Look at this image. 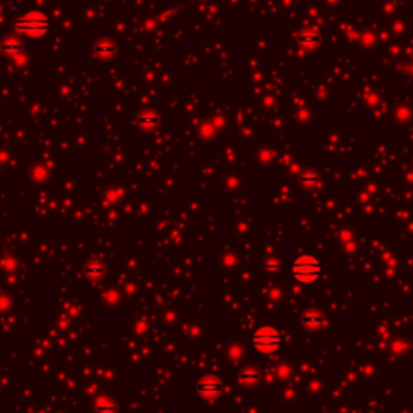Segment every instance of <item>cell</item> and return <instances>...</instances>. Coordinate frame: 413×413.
Returning <instances> with one entry per match:
<instances>
[{
  "instance_id": "13",
  "label": "cell",
  "mask_w": 413,
  "mask_h": 413,
  "mask_svg": "<svg viewBox=\"0 0 413 413\" xmlns=\"http://www.w3.org/2000/svg\"><path fill=\"white\" fill-rule=\"evenodd\" d=\"M279 270H281V263H279L278 260H275V258L268 260L267 263H265V271H267V273H270V275L278 273Z\"/></svg>"
},
{
  "instance_id": "4",
  "label": "cell",
  "mask_w": 413,
  "mask_h": 413,
  "mask_svg": "<svg viewBox=\"0 0 413 413\" xmlns=\"http://www.w3.org/2000/svg\"><path fill=\"white\" fill-rule=\"evenodd\" d=\"M223 389H224L223 381L218 376H213V374L200 378L195 386L197 394L202 396L203 399H217L218 396H221Z\"/></svg>"
},
{
  "instance_id": "15",
  "label": "cell",
  "mask_w": 413,
  "mask_h": 413,
  "mask_svg": "<svg viewBox=\"0 0 413 413\" xmlns=\"http://www.w3.org/2000/svg\"><path fill=\"white\" fill-rule=\"evenodd\" d=\"M199 131H200V134H202V136L206 137V136H212V134L215 133V128H213V125H210V123H203V125L200 126Z\"/></svg>"
},
{
  "instance_id": "6",
  "label": "cell",
  "mask_w": 413,
  "mask_h": 413,
  "mask_svg": "<svg viewBox=\"0 0 413 413\" xmlns=\"http://www.w3.org/2000/svg\"><path fill=\"white\" fill-rule=\"evenodd\" d=\"M116 52V45L113 41L108 39H100L94 44V53L97 55L100 60H110L113 58V55Z\"/></svg>"
},
{
  "instance_id": "9",
  "label": "cell",
  "mask_w": 413,
  "mask_h": 413,
  "mask_svg": "<svg viewBox=\"0 0 413 413\" xmlns=\"http://www.w3.org/2000/svg\"><path fill=\"white\" fill-rule=\"evenodd\" d=\"M96 410L99 413H116L118 411V407H116V403L111 400V399L99 397L96 400Z\"/></svg>"
},
{
  "instance_id": "11",
  "label": "cell",
  "mask_w": 413,
  "mask_h": 413,
  "mask_svg": "<svg viewBox=\"0 0 413 413\" xmlns=\"http://www.w3.org/2000/svg\"><path fill=\"white\" fill-rule=\"evenodd\" d=\"M105 271H107L105 265L100 263V261H92V263H89V265L86 267V275H87V278H91V279H99V278H102L103 275H105Z\"/></svg>"
},
{
  "instance_id": "2",
  "label": "cell",
  "mask_w": 413,
  "mask_h": 413,
  "mask_svg": "<svg viewBox=\"0 0 413 413\" xmlns=\"http://www.w3.org/2000/svg\"><path fill=\"white\" fill-rule=\"evenodd\" d=\"M250 345L261 355H273L283 345V333L275 326H260L250 336Z\"/></svg>"
},
{
  "instance_id": "14",
  "label": "cell",
  "mask_w": 413,
  "mask_h": 413,
  "mask_svg": "<svg viewBox=\"0 0 413 413\" xmlns=\"http://www.w3.org/2000/svg\"><path fill=\"white\" fill-rule=\"evenodd\" d=\"M300 181H302L304 184L313 186V184H316L318 181H320V178H318V174H315V173H305L302 178H300Z\"/></svg>"
},
{
  "instance_id": "5",
  "label": "cell",
  "mask_w": 413,
  "mask_h": 413,
  "mask_svg": "<svg viewBox=\"0 0 413 413\" xmlns=\"http://www.w3.org/2000/svg\"><path fill=\"white\" fill-rule=\"evenodd\" d=\"M300 323H302L304 330L313 333V331H318V330H321V328H323L324 316H323V313L320 312V310H307V312L302 315V320H300Z\"/></svg>"
},
{
  "instance_id": "12",
  "label": "cell",
  "mask_w": 413,
  "mask_h": 413,
  "mask_svg": "<svg viewBox=\"0 0 413 413\" xmlns=\"http://www.w3.org/2000/svg\"><path fill=\"white\" fill-rule=\"evenodd\" d=\"M258 378H260L258 371L247 368V370H244L242 374H241V382L246 384V386H250V384H255L258 381Z\"/></svg>"
},
{
  "instance_id": "7",
  "label": "cell",
  "mask_w": 413,
  "mask_h": 413,
  "mask_svg": "<svg viewBox=\"0 0 413 413\" xmlns=\"http://www.w3.org/2000/svg\"><path fill=\"white\" fill-rule=\"evenodd\" d=\"M137 125L142 129H152L158 125V113L154 110H145L137 115Z\"/></svg>"
},
{
  "instance_id": "3",
  "label": "cell",
  "mask_w": 413,
  "mask_h": 413,
  "mask_svg": "<svg viewBox=\"0 0 413 413\" xmlns=\"http://www.w3.org/2000/svg\"><path fill=\"white\" fill-rule=\"evenodd\" d=\"M290 275L300 284H315L321 276V263L313 255H300L290 265Z\"/></svg>"
},
{
  "instance_id": "1",
  "label": "cell",
  "mask_w": 413,
  "mask_h": 413,
  "mask_svg": "<svg viewBox=\"0 0 413 413\" xmlns=\"http://www.w3.org/2000/svg\"><path fill=\"white\" fill-rule=\"evenodd\" d=\"M13 31L27 39H42L50 33V20L39 10L27 12L15 20Z\"/></svg>"
},
{
  "instance_id": "16",
  "label": "cell",
  "mask_w": 413,
  "mask_h": 413,
  "mask_svg": "<svg viewBox=\"0 0 413 413\" xmlns=\"http://www.w3.org/2000/svg\"><path fill=\"white\" fill-rule=\"evenodd\" d=\"M108 199H110V202H116V199H118V192H116V191L108 192Z\"/></svg>"
},
{
  "instance_id": "8",
  "label": "cell",
  "mask_w": 413,
  "mask_h": 413,
  "mask_svg": "<svg viewBox=\"0 0 413 413\" xmlns=\"http://www.w3.org/2000/svg\"><path fill=\"white\" fill-rule=\"evenodd\" d=\"M0 49H2L4 52H7V53L13 55V57H16V55H20L23 52V44L18 39H15V37H8L7 41L2 42Z\"/></svg>"
},
{
  "instance_id": "10",
  "label": "cell",
  "mask_w": 413,
  "mask_h": 413,
  "mask_svg": "<svg viewBox=\"0 0 413 413\" xmlns=\"http://www.w3.org/2000/svg\"><path fill=\"white\" fill-rule=\"evenodd\" d=\"M297 42L304 44L307 47H315V45H318V42H320V34H318L316 31H304L297 36Z\"/></svg>"
}]
</instances>
